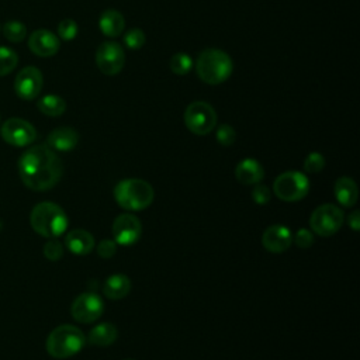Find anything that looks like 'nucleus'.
I'll return each mask as SVG.
<instances>
[{
    "label": "nucleus",
    "mask_w": 360,
    "mask_h": 360,
    "mask_svg": "<svg viewBox=\"0 0 360 360\" xmlns=\"http://www.w3.org/2000/svg\"><path fill=\"white\" fill-rule=\"evenodd\" d=\"M21 181L34 191H45L56 186L63 174L59 156L48 145L28 148L17 163Z\"/></svg>",
    "instance_id": "f257e3e1"
},
{
    "label": "nucleus",
    "mask_w": 360,
    "mask_h": 360,
    "mask_svg": "<svg viewBox=\"0 0 360 360\" xmlns=\"http://www.w3.org/2000/svg\"><path fill=\"white\" fill-rule=\"evenodd\" d=\"M233 70L231 56L221 49L208 48L200 52L195 60V72L207 84H221L229 79Z\"/></svg>",
    "instance_id": "f03ea898"
},
{
    "label": "nucleus",
    "mask_w": 360,
    "mask_h": 360,
    "mask_svg": "<svg viewBox=\"0 0 360 360\" xmlns=\"http://www.w3.org/2000/svg\"><path fill=\"white\" fill-rule=\"evenodd\" d=\"M32 229L45 238H58L68 228V215L55 202L44 201L37 204L30 214Z\"/></svg>",
    "instance_id": "7ed1b4c3"
},
{
    "label": "nucleus",
    "mask_w": 360,
    "mask_h": 360,
    "mask_svg": "<svg viewBox=\"0 0 360 360\" xmlns=\"http://www.w3.org/2000/svg\"><path fill=\"white\" fill-rule=\"evenodd\" d=\"M114 197L120 207L128 211H141L152 204L155 191L142 179H124L114 187Z\"/></svg>",
    "instance_id": "20e7f679"
},
{
    "label": "nucleus",
    "mask_w": 360,
    "mask_h": 360,
    "mask_svg": "<svg viewBox=\"0 0 360 360\" xmlns=\"http://www.w3.org/2000/svg\"><path fill=\"white\" fill-rule=\"evenodd\" d=\"M86 343L83 332L73 325H60L46 338V352L55 359H68L77 354Z\"/></svg>",
    "instance_id": "39448f33"
},
{
    "label": "nucleus",
    "mask_w": 360,
    "mask_h": 360,
    "mask_svg": "<svg viewBox=\"0 0 360 360\" xmlns=\"http://www.w3.org/2000/svg\"><path fill=\"white\" fill-rule=\"evenodd\" d=\"M309 191L308 177L297 170H290L278 174L273 183V193L283 201L302 200Z\"/></svg>",
    "instance_id": "423d86ee"
},
{
    "label": "nucleus",
    "mask_w": 360,
    "mask_h": 360,
    "mask_svg": "<svg viewBox=\"0 0 360 360\" xmlns=\"http://www.w3.org/2000/svg\"><path fill=\"white\" fill-rule=\"evenodd\" d=\"M184 124L195 135H207L217 125V112L207 101H193L184 111Z\"/></svg>",
    "instance_id": "0eeeda50"
},
{
    "label": "nucleus",
    "mask_w": 360,
    "mask_h": 360,
    "mask_svg": "<svg viewBox=\"0 0 360 360\" xmlns=\"http://www.w3.org/2000/svg\"><path fill=\"white\" fill-rule=\"evenodd\" d=\"M343 221V211L338 205L322 204L312 211L309 226L311 231L319 236H330L340 229Z\"/></svg>",
    "instance_id": "6e6552de"
},
{
    "label": "nucleus",
    "mask_w": 360,
    "mask_h": 360,
    "mask_svg": "<svg viewBox=\"0 0 360 360\" xmlns=\"http://www.w3.org/2000/svg\"><path fill=\"white\" fill-rule=\"evenodd\" d=\"M0 135H1L3 141L7 142L8 145L22 148V146H28L30 143H32L35 141L37 131H35L34 125L31 122H28L27 120L13 117V118L6 120L1 124Z\"/></svg>",
    "instance_id": "1a4fd4ad"
},
{
    "label": "nucleus",
    "mask_w": 360,
    "mask_h": 360,
    "mask_svg": "<svg viewBox=\"0 0 360 360\" xmlns=\"http://www.w3.org/2000/svg\"><path fill=\"white\" fill-rule=\"evenodd\" d=\"M96 63L98 70L107 76L120 73L125 65V53L122 46L114 41L100 44L96 51Z\"/></svg>",
    "instance_id": "9d476101"
},
{
    "label": "nucleus",
    "mask_w": 360,
    "mask_h": 360,
    "mask_svg": "<svg viewBox=\"0 0 360 360\" xmlns=\"http://www.w3.org/2000/svg\"><path fill=\"white\" fill-rule=\"evenodd\" d=\"M44 86V76L35 66L22 68L14 79V91L22 100H35Z\"/></svg>",
    "instance_id": "9b49d317"
},
{
    "label": "nucleus",
    "mask_w": 360,
    "mask_h": 360,
    "mask_svg": "<svg viewBox=\"0 0 360 360\" xmlns=\"http://www.w3.org/2000/svg\"><path fill=\"white\" fill-rule=\"evenodd\" d=\"M104 302L96 292H83L75 298L70 307L72 316L82 322V323H90L98 319L103 314Z\"/></svg>",
    "instance_id": "f8f14e48"
},
{
    "label": "nucleus",
    "mask_w": 360,
    "mask_h": 360,
    "mask_svg": "<svg viewBox=\"0 0 360 360\" xmlns=\"http://www.w3.org/2000/svg\"><path fill=\"white\" fill-rule=\"evenodd\" d=\"M111 231L112 239L117 245L131 246L139 240L142 233V225L135 215L121 214L114 219Z\"/></svg>",
    "instance_id": "ddd939ff"
},
{
    "label": "nucleus",
    "mask_w": 360,
    "mask_h": 360,
    "mask_svg": "<svg viewBox=\"0 0 360 360\" xmlns=\"http://www.w3.org/2000/svg\"><path fill=\"white\" fill-rule=\"evenodd\" d=\"M28 48L34 55L39 58H51L59 51L60 39L52 31L39 28L30 34Z\"/></svg>",
    "instance_id": "4468645a"
},
{
    "label": "nucleus",
    "mask_w": 360,
    "mask_h": 360,
    "mask_svg": "<svg viewBox=\"0 0 360 360\" xmlns=\"http://www.w3.org/2000/svg\"><path fill=\"white\" fill-rule=\"evenodd\" d=\"M262 243L264 249L271 253H283L291 246L292 235L287 226L276 224L264 229Z\"/></svg>",
    "instance_id": "2eb2a0df"
},
{
    "label": "nucleus",
    "mask_w": 360,
    "mask_h": 360,
    "mask_svg": "<svg viewBox=\"0 0 360 360\" xmlns=\"http://www.w3.org/2000/svg\"><path fill=\"white\" fill-rule=\"evenodd\" d=\"M79 142V134L70 127H59L49 132L46 143L52 150L69 152L76 148Z\"/></svg>",
    "instance_id": "dca6fc26"
},
{
    "label": "nucleus",
    "mask_w": 360,
    "mask_h": 360,
    "mask_svg": "<svg viewBox=\"0 0 360 360\" xmlns=\"http://www.w3.org/2000/svg\"><path fill=\"white\" fill-rule=\"evenodd\" d=\"M235 177L243 186H253L263 180L264 170L256 159L246 158L236 165Z\"/></svg>",
    "instance_id": "f3484780"
},
{
    "label": "nucleus",
    "mask_w": 360,
    "mask_h": 360,
    "mask_svg": "<svg viewBox=\"0 0 360 360\" xmlns=\"http://www.w3.org/2000/svg\"><path fill=\"white\" fill-rule=\"evenodd\" d=\"M65 246L70 253L77 256H84L93 250L94 238L86 229H73L66 235Z\"/></svg>",
    "instance_id": "a211bd4d"
},
{
    "label": "nucleus",
    "mask_w": 360,
    "mask_h": 360,
    "mask_svg": "<svg viewBox=\"0 0 360 360\" xmlns=\"http://www.w3.org/2000/svg\"><path fill=\"white\" fill-rule=\"evenodd\" d=\"M98 28L105 37L115 38L122 34L125 28V18L117 10H104L98 18Z\"/></svg>",
    "instance_id": "6ab92c4d"
},
{
    "label": "nucleus",
    "mask_w": 360,
    "mask_h": 360,
    "mask_svg": "<svg viewBox=\"0 0 360 360\" xmlns=\"http://www.w3.org/2000/svg\"><path fill=\"white\" fill-rule=\"evenodd\" d=\"M333 194L340 205L353 207L359 198V188L353 179L343 176L336 180Z\"/></svg>",
    "instance_id": "aec40b11"
},
{
    "label": "nucleus",
    "mask_w": 360,
    "mask_h": 360,
    "mask_svg": "<svg viewBox=\"0 0 360 360\" xmlns=\"http://www.w3.org/2000/svg\"><path fill=\"white\" fill-rule=\"evenodd\" d=\"M131 280L121 273L111 274L103 284V294L110 300H121L128 295Z\"/></svg>",
    "instance_id": "412c9836"
},
{
    "label": "nucleus",
    "mask_w": 360,
    "mask_h": 360,
    "mask_svg": "<svg viewBox=\"0 0 360 360\" xmlns=\"http://www.w3.org/2000/svg\"><path fill=\"white\" fill-rule=\"evenodd\" d=\"M117 336H118L117 328L110 322H103V323L96 325L90 330V333L87 336V340L93 346L104 347V346L112 345L117 340Z\"/></svg>",
    "instance_id": "4be33fe9"
},
{
    "label": "nucleus",
    "mask_w": 360,
    "mask_h": 360,
    "mask_svg": "<svg viewBox=\"0 0 360 360\" xmlns=\"http://www.w3.org/2000/svg\"><path fill=\"white\" fill-rule=\"evenodd\" d=\"M38 110L48 117H59L66 111V101L56 94H45L37 101Z\"/></svg>",
    "instance_id": "5701e85b"
},
{
    "label": "nucleus",
    "mask_w": 360,
    "mask_h": 360,
    "mask_svg": "<svg viewBox=\"0 0 360 360\" xmlns=\"http://www.w3.org/2000/svg\"><path fill=\"white\" fill-rule=\"evenodd\" d=\"M1 32L7 41L17 44L27 37V27L20 20H8L1 27Z\"/></svg>",
    "instance_id": "b1692460"
},
{
    "label": "nucleus",
    "mask_w": 360,
    "mask_h": 360,
    "mask_svg": "<svg viewBox=\"0 0 360 360\" xmlns=\"http://www.w3.org/2000/svg\"><path fill=\"white\" fill-rule=\"evenodd\" d=\"M18 65V53L8 46H0V76L11 73Z\"/></svg>",
    "instance_id": "393cba45"
},
{
    "label": "nucleus",
    "mask_w": 360,
    "mask_h": 360,
    "mask_svg": "<svg viewBox=\"0 0 360 360\" xmlns=\"http://www.w3.org/2000/svg\"><path fill=\"white\" fill-rule=\"evenodd\" d=\"M169 68L174 75H187L193 68V59L186 52H177L170 58Z\"/></svg>",
    "instance_id": "a878e982"
},
{
    "label": "nucleus",
    "mask_w": 360,
    "mask_h": 360,
    "mask_svg": "<svg viewBox=\"0 0 360 360\" xmlns=\"http://www.w3.org/2000/svg\"><path fill=\"white\" fill-rule=\"evenodd\" d=\"M146 41L145 32L141 28H131L124 34V44L127 48L135 51L141 49Z\"/></svg>",
    "instance_id": "bb28decb"
},
{
    "label": "nucleus",
    "mask_w": 360,
    "mask_h": 360,
    "mask_svg": "<svg viewBox=\"0 0 360 360\" xmlns=\"http://www.w3.org/2000/svg\"><path fill=\"white\" fill-rule=\"evenodd\" d=\"M77 24L72 18H65L58 24V38L63 41H72L77 35Z\"/></svg>",
    "instance_id": "cd10ccee"
},
{
    "label": "nucleus",
    "mask_w": 360,
    "mask_h": 360,
    "mask_svg": "<svg viewBox=\"0 0 360 360\" xmlns=\"http://www.w3.org/2000/svg\"><path fill=\"white\" fill-rule=\"evenodd\" d=\"M215 138L222 146H231L236 139V132L229 124H221L215 131Z\"/></svg>",
    "instance_id": "c85d7f7f"
},
{
    "label": "nucleus",
    "mask_w": 360,
    "mask_h": 360,
    "mask_svg": "<svg viewBox=\"0 0 360 360\" xmlns=\"http://www.w3.org/2000/svg\"><path fill=\"white\" fill-rule=\"evenodd\" d=\"M325 166V159L319 152H311L304 160V170L307 173H319Z\"/></svg>",
    "instance_id": "c756f323"
},
{
    "label": "nucleus",
    "mask_w": 360,
    "mask_h": 360,
    "mask_svg": "<svg viewBox=\"0 0 360 360\" xmlns=\"http://www.w3.org/2000/svg\"><path fill=\"white\" fill-rule=\"evenodd\" d=\"M44 256L52 262L59 260L63 256V245L52 238L44 245Z\"/></svg>",
    "instance_id": "7c9ffc66"
},
{
    "label": "nucleus",
    "mask_w": 360,
    "mask_h": 360,
    "mask_svg": "<svg viewBox=\"0 0 360 360\" xmlns=\"http://www.w3.org/2000/svg\"><path fill=\"white\" fill-rule=\"evenodd\" d=\"M292 240H294V243H295L298 248L307 249V248L312 246V243H314V233H312V231H309V229L300 228V229L294 233Z\"/></svg>",
    "instance_id": "2f4dec72"
},
{
    "label": "nucleus",
    "mask_w": 360,
    "mask_h": 360,
    "mask_svg": "<svg viewBox=\"0 0 360 360\" xmlns=\"http://www.w3.org/2000/svg\"><path fill=\"white\" fill-rule=\"evenodd\" d=\"M252 197H253V201L256 204L264 205V204H267L270 201L271 191H270V188L267 186L257 183V184H255V187L252 190Z\"/></svg>",
    "instance_id": "473e14b6"
},
{
    "label": "nucleus",
    "mask_w": 360,
    "mask_h": 360,
    "mask_svg": "<svg viewBox=\"0 0 360 360\" xmlns=\"http://www.w3.org/2000/svg\"><path fill=\"white\" fill-rule=\"evenodd\" d=\"M115 252H117V243L114 242V239H103L97 245V253L103 259L112 257L115 255Z\"/></svg>",
    "instance_id": "72a5a7b5"
},
{
    "label": "nucleus",
    "mask_w": 360,
    "mask_h": 360,
    "mask_svg": "<svg viewBox=\"0 0 360 360\" xmlns=\"http://www.w3.org/2000/svg\"><path fill=\"white\" fill-rule=\"evenodd\" d=\"M347 224H349V226H350L354 232H357V231L360 229V212H359L357 210H354V211H352V212L349 214V217H347Z\"/></svg>",
    "instance_id": "f704fd0d"
},
{
    "label": "nucleus",
    "mask_w": 360,
    "mask_h": 360,
    "mask_svg": "<svg viewBox=\"0 0 360 360\" xmlns=\"http://www.w3.org/2000/svg\"><path fill=\"white\" fill-rule=\"evenodd\" d=\"M0 31H1V25H0Z\"/></svg>",
    "instance_id": "c9c22d12"
}]
</instances>
